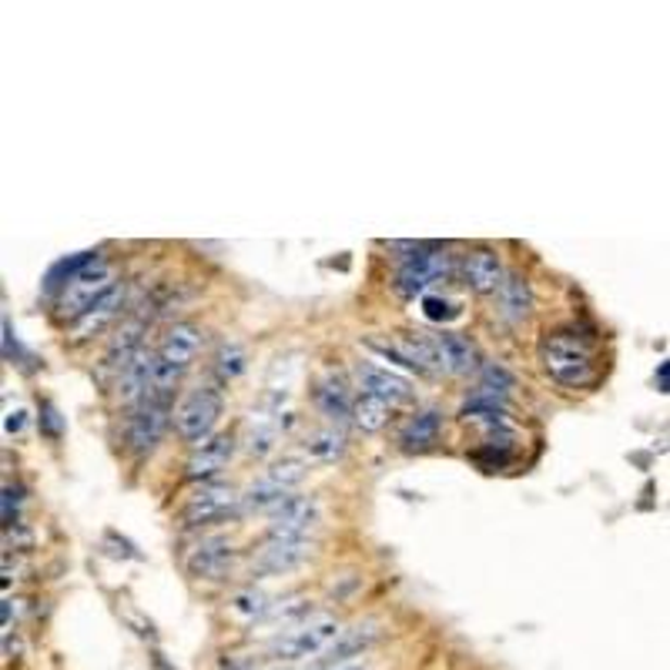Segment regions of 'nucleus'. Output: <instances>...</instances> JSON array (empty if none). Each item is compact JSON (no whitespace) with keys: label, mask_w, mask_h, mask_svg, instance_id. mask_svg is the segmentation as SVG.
Here are the masks:
<instances>
[{"label":"nucleus","mask_w":670,"mask_h":670,"mask_svg":"<svg viewBox=\"0 0 670 670\" xmlns=\"http://www.w3.org/2000/svg\"><path fill=\"white\" fill-rule=\"evenodd\" d=\"M167 419H175V415H172V402H164V399L148 396L141 406H135L132 415H128V423H124V439H128V449L135 456L154 452V446L161 443V436L167 430Z\"/></svg>","instance_id":"7"},{"label":"nucleus","mask_w":670,"mask_h":670,"mask_svg":"<svg viewBox=\"0 0 670 670\" xmlns=\"http://www.w3.org/2000/svg\"><path fill=\"white\" fill-rule=\"evenodd\" d=\"M235 452V439L232 436H212V439H204L201 446H195L191 459H188V480H212L219 476L225 467H228V459Z\"/></svg>","instance_id":"16"},{"label":"nucleus","mask_w":670,"mask_h":670,"mask_svg":"<svg viewBox=\"0 0 670 670\" xmlns=\"http://www.w3.org/2000/svg\"><path fill=\"white\" fill-rule=\"evenodd\" d=\"M356 383H359V393L362 396H372V399H383L389 406H399L412 396L409 383L402 380V375L389 372V369H380L372 362H359L356 365Z\"/></svg>","instance_id":"14"},{"label":"nucleus","mask_w":670,"mask_h":670,"mask_svg":"<svg viewBox=\"0 0 670 670\" xmlns=\"http://www.w3.org/2000/svg\"><path fill=\"white\" fill-rule=\"evenodd\" d=\"M456 259L443 248H419L412 256L399 265L396 272V291L402 299H415V296H426V291L452 275Z\"/></svg>","instance_id":"6"},{"label":"nucleus","mask_w":670,"mask_h":670,"mask_svg":"<svg viewBox=\"0 0 670 670\" xmlns=\"http://www.w3.org/2000/svg\"><path fill=\"white\" fill-rule=\"evenodd\" d=\"M121 306H124V285L121 282H114L104 296L84 312L80 319H74L71 322V339H91V335H98V332H104L114 319H117V312H121Z\"/></svg>","instance_id":"15"},{"label":"nucleus","mask_w":670,"mask_h":670,"mask_svg":"<svg viewBox=\"0 0 670 670\" xmlns=\"http://www.w3.org/2000/svg\"><path fill=\"white\" fill-rule=\"evenodd\" d=\"M151 380H154V352L141 349L128 365L117 372V383H114V396L121 406H141L151 396Z\"/></svg>","instance_id":"13"},{"label":"nucleus","mask_w":670,"mask_h":670,"mask_svg":"<svg viewBox=\"0 0 670 670\" xmlns=\"http://www.w3.org/2000/svg\"><path fill=\"white\" fill-rule=\"evenodd\" d=\"M272 607H275V604H272L262 591H241V594H235L232 604H228L232 617H235V620H245V623L265 620V617L272 613Z\"/></svg>","instance_id":"27"},{"label":"nucleus","mask_w":670,"mask_h":670,"mask_svg":"<svg viewBox=\"0 0 670 670\" xmlns=\"http://www.w3.org/2000/svg\"><path fill=\"white\" fill-rule=\"evenodd\" d=\"M238 560V550L232 539H222V536H212V539H201L198 547L188 550L185 557V567L191 576L198 580H225L232 573Z\"/></svg>","instance_id":"10"},{"label":"nucleus","mask_w":670,"mask_h":670,"mask_svg":"<svg viewBox=\"0 0 670 670\" xmlns=\"http://www.w3.org/2000/svg\"><path fill=\"white\" fill-rule=\"evenodd\" d=\"M439 433H443V412L439 409H419L402 426L399 443L406 452H426L439 443Z\"/></svg>","instance_id":"18"},{"label":"nucleus","mask_w":670,"mask_h":670,"mask_svg":"<svg viewBox=\"0 0 670 670\" xmlns=\"http://www.w3.org/2000/svg\"><path fill=\"white\" fill-rule=\"evenodd\" d=\"M111 285H114V269H111V262L101 259V256H95L88 265H84V269L64 285V291L58 296V319H67V325H71L74 319H80L84 312H88Z\"/></svg>","instance_id":"5"},{"label":"nucleus","mask_w":670,"mask_h":670,"mask_svg":"<svg viewBox=\"0 0 670 670\" xmlns=\"http://www.w3.org/2000/svg\"><path fill=\"white\" fill-rule=\"evenodd\" d=\"M463 278L473 291H480V296H486V291H496L502 285V278H507V272H502V262L496 251L489 248H473L470 256L463 259Z\"/></svg>","instance_id":"17"},{"label":"nucleus","mask_w":670,"mask_h":670,"mask_svg":"<svg viewBox=\"0 0 670 670\" xmlns=\"http://www.w3.org/2000/svg\"><path fill=\"white\" fill-rule=\"evenodd\" d=\"M21 430H24V409L8 415V433H21Z\"/></svg>","instance_id":"31"},{"label":"nucleus","mask_w":670,"mask_h":670,"mask_svg":"<svg viewBox=\"0 0 670 670\" xmlns=\"http://www.w3.org/2000/svg\"><path fill=\"white\" fill-rule=\"evenodd\" d=\"M245 352H241V346H235V343H225L222 349H219V356H215V372H219V380H225V383H232V380H238V375L245 372Z\"/></svg>","instance_id":"29"},{"label":"nucleus","mask_w":670,"mask_h":670,"mask_svg":"<svg viewBox=\"0 0 670 670\" xmlns=\"http://www.w3.org/2000/svg\"><path fill=\"white\" fill-rule=\"evenodd\" d=\"M291 496V489L278 486L275 480H259V483H251L245 493H241V510L248 513H275L282 502Z\"/></svg>","instance_id":"23"},{"label":"nucleus","mask_w":670,"mask_h":670,"mask_svg":"<svg viewBox=\"0 0 670 670\" xmlns=\"http://www.w3.org/2000/svg\"><path fill=\"white\" fill-rule=\"evenodd\" d=\"M319 523V502L312 496H288L275 513H269V536L275 539H309L306 533Z\"/></svg>","instance_id":"9"},{"label":"nucleus","mask_w":670,"mask_h":670,"mask_svg":"<svg viewBox=\"0 0 670 670\" xmlns=\"http://www.w3.org/2000/svg\"><path fill=\"white\" fill-rule=\"evenodd\" d=\"M539 362L550 380L567 389H583L597 380V356L576 332H554L539 346Z\"/></svg>","instance_id":"3"},{"label":"nucleus","mask_w":670,"mask_h":670,"mask_svg":"<svg viewBox=\"0 0 670 670\" xmlns=\"http://www.w3.org/2000/svg\"><path fill=\"white\" fill-rule=\"evenodd\" d=\"M343 641V626L335 617H309L299 626H288V631H278L269 644H265V660L278 663V667H291V663H315L319 657H325L335 644Z\"/></svg>","instance_id":"1"},{"label":"nucleus","mask_w":670,"mask_h":670,"mask_svg":"<svg viewBox=\"0 0 670 670\" xmlns=\"http://www.w3.org/2000/svg\"><path fill=\"white\" fill-rule=\"evenodd\" d=\"M335 670H365V667H359V663H343V667H335Z\"/></svg>","instance_id":"32"},{"label":"nucleus","mask_w":670,"mask_h":670,"mask_svg":"<svg viewBox=\"0 0 670 670\" xmlns=\"http://www.w3.org/2000/svg\"><path fill=\"white\" fill-rule=\"evenodd\" d=\"M312 402H315V409L328 419L332 426L346 423V419L352 415V409H356L352 389H349V383L343 380L339 372H322L319 375L315 386H312Z\"/></svg>","instance_id":"12"},{"label":"nucleus","mask_w":670,"mask_h":670,"mask_svg":"<svg viewBox=\"0 0 670 670\" xmlns=\"http://www.w3.org/2000/svg\"><path fill=\"white\" fill-rule=\"evenodd\" d=\"M141 335H145V319H128V322H121V328L111 335V343H108V352H104V362L108 369L121 372L124 365H128L141 349Z\"/></svg>","instance_id":"21"},{"label":"nucleus","mask_w":670,"mask_h":670,"mask_svg":"<svg viewBox=\"0 0 670 670\" xmlns=\"http://www.w3.org/2000/svg\"><path fill=\"white\" fill-rule=\"evenodd\" d=\"M238 510H241V493H235L232 486L208 483V486H201L198 493L188 496V502H185V523L188 526L219 523V520H228Z\"/></svg>","instance_id":"8"},{"label":"nucleus","mask_w":670,"mask_h":670,"mask_svg":"<svg viewBox=\"0 0 670 670\" xmlns=\"http://www.w3.org/2000/svg\"><path fill=\"white\" fill-rule=\"evenodd\" d=\"M198 349H201V332L195 322H175L164 328L161 343L154 349V380H151L154 399L172 402V393L182 383V375L191 369Z\"/></svg>","instance_id":"2"},{"label":"nucleus","mask_w":670,"mask_h":670,"mask_svg":"<svg viewBox=\"0 0 670 670\" xmlns=\"http://www.w3.org/2000/svg\"><path fill=\"white\" fill-rule=\"evenodd\" d=\"M496 302H499V315L507 322H523L530 312H533V291H530V282L517 272H507L502 285L496 288Z\"/></svg>","instance_id":"20"},{"label":"nucleus","mask_w":670,"mask_h":670,"mask_svg":"<svg viewBox=\"0 0 670 670\" xmlns=\"http://www.w3.org/2000/svg\"><path fill=\"white\" fill-rule=\"evenodd\" d=\"M513 389V375L502 365H483L480 372V386L473 393V399H486V402H502L507 393Z\"/></svg>","instance_id":"26"},{"label":"nucleus","mask_w":670,"mask_h":670,"mask_svg":"<svg viewBox=\"0 0 670 670\" xmlns=\"http://www.w3.org/2000/svg\"><path fill=\"white\" fill-rule=\"evenodd\" d=\"M389 412H393L389 402L372 399V396H359V399H356V409H352V419H356V426H359L362 433H380V430L389 423Z\"/></svg>","instance_id":"25"},{"label":"nucleus","mask_w":670,"mask_h":670,"mask_svg":"<svg viewBox=\"0 0 670 670\" xmlns=\"http://www.w3.org/2000/svg\"><path fill=\"white\" fill-rule=\"evenodd\" d=\"M433 346H436V359H439V372L449 375H467L476 369V349L456 332H436L433 335Z\"/></svg>","instance_id":"19"},{"label":"nucleus","mask_w":670,"mask_h":670,"mask_svg":"<svg viewBox=\"0 0 670 670\" xmlns=\"http://www.w3.org/2000/svg\"><path fill=\"white\" fill-rule=\"evenodd\" d=\"M423 315L433 319V322H449L459 315V309L449 302V299H439V296H423Z\"/></svg>","instance_id":"30"},{"label":"nucleus","mask_w":670,"mask_h":670,"mask_svg":"<svg viewBox=\"0 0 670 670\" xmlns=\"http://www.w3.org/2000/svg\"><path fill=\"white\" fill-rule=\"evenodd\" d=\"M302 449H306V456L319 459V463H335V459H343V452H346V433L339 426L315 430L306 436Z\"/></svg>","instance_id":"24"},{"label":"nucleus","mask_w":670,"mask_h":670,"mask_svg":"<svg viewBox=\"0 0 670 670\" xmlns=\"http://www.w3.org/2000/svg\"><path fill=\"white\" fill-rule=\"evenodd\" d=\"M225 409V396L215 383H198L185 393V399L175 406V433L191 443L201 446L204 439H212L219 419Z\"/></svg>","instance_id":"4"},{"label":"nucleus","mask_w":670,"mask_h":670,"mask_svg":"<svg viewBox=\"0 0 670 670\" xmlns=\"http://www.w3.org/2000/svg\"><path fill=\"white\" fill-rule=\"evenodd\" d=\"M282 409H272V412H262L256 415L251 412L248 419V430H245V452L248 456H269L275 446H278V433H282V419H278Z\"/></svg>","instance_id":"22"},{"label":"nucleus","mask_w":670,"mask_h":670,"mask_svg":"<svg viewBox=\"0 0 670 670\" xmlns=\"http://www.w3.org/2000/svg\"><path fill=\"white\" fill-rule=\"evenodd\" d=\"M309 557H312V539H275V536H269L265 547L251 557V570L262 573V576H278V573L299 570Z\"/></svg>","instance_id":"11"},{"label":"nucleus","mask_w":670,"mask_h":670,"mask_svg":"<svg viewBox=\"0 0 670 670\" xmlns=\"http://www.w3.org/2000/svg\"><path fill=\"white\" fill-rule=\"evenodd\" d=\"M306 473H309V463H306L302 456H282V459H275L272 470H269L265 476L275 480L278 486L291 489V486H299V483L306 480Z\"/></svg>","instance_id":"28"}]
</instances>
